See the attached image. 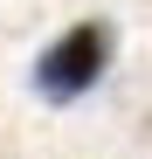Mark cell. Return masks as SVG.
I'll return each mask as SVG.
<instances>
[{
    "label": "cell",
    "mask_w": 152,
    "mask_h": 159,
    "mask_svg": "<svg viewBox=\"0 0 152 159\" xmlns=\"http://www.w3.org/2000/svg\"><path fill=\"white\" fill-rule=\"evenodd\" d=\"M111 21H76L69 35H56V48H42V62H35V90L48 104H76L83 90H97V76L111 69Z\"/></svg>",
    "instance_id": "1"
}]
</instances>
